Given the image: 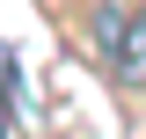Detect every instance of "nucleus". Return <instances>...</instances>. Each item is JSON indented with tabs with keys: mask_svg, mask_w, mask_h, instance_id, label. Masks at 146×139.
<instances>
[{
	"mask_svg": "<svg viewBox=\"0 0 146 139\" xmlns=\"http://www.w3.org/2000/svg\"><path fill=\"white\" fill-rule=\"evenodd\" d=\"M110 66H117V88H146V7L124 22L117 51H110Z\"/></svg>",
	"mask_w": 146,
	"mask_h": 139,
	"instance_id": "f257e3e1",
	"label": "nucleus"
}]
</instances>
